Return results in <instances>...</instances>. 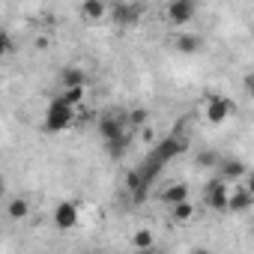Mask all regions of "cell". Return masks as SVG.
I'll use <instances>...</instances> for the list:
<instances>
[{"instance_id": "cell-1", "label": "cell", "mask_w": 254, "mask_h": 254, "mask_svg": "<svg viewBox=\"0 0 254 254\" xmlns=\"http://www.w3.org/2000/svg\"><path fill=\"white\" fill-rule=\"evenodd\" d=\"M186 138H180V135H171V138H165V141H159L153 150H150V156L141 162V168H135L138 171V177H141V183L150 189L153 183H156V177H159V171L168 165V162H174L180 153H186Z\"/></svg>"}, {"instance_id": "cell-2", "label": "cell", "mask_w": 254, "mask_h": 254, "mask_svg": "<svg viewBox=\"0 0 254 254\" xmlns=\"http://www.w3.org/2000/svg\"><path fill=\"white\" fill-rule=\"evenodd\" d=\"M75 123V111L69 105H63L60 99H51L48 111H45V132H66L69 126Z\"/></svg>"}, {"instance_id": "cell-3", "label": "cell", "mask_w": 254, "mask_h": 254, "mask_svg": "<svg viewBox=\"0 0 254 254\" xmlns=\"http://www.w3.org/2000/svg\"><path fill=\"white\" fill-rule=\"evenodd\" d=\"M203 111H206V120H209L212 126H221L224 120H230V117L236 114V105H233V99H227V96H209L206 105H203Z\"/></svg>"}, {"instance_id": "cell-4", "label": "cell", "mask_w": 254, "mask_h": 254, "mask_svg": "<svg viewBox=\"0 0 254 254\" xmlns=\"http://www.w3.org/2000/svg\"><path fill=\"white\" fill-rule=\"evenodd\" d=\"M227 194H230V186L218 177L203 186V203L215 212H227Z\"/></svg>"}, {"instance_id": "cell-5", "label": "cell", "mask_w": 254, "mask_h": 254, "mask_svg": "<svg viewBox=\"0 0 254 254\" xmlns=\"http://www.w3.org/2000/svg\"><path fill=\"white\" fill-rule=\"evenodd\" d=\"M108 15L120 27H132L144 18V6L141 3H114V6H108Z\"/></svg>"}, {"instance_id": "cell-6", "label": "cell", "mask_w": 254, "mask_h": 254, "mask_svg": "<svg viewBox=\"0 0 254 254\" xmlns=\"http://www.w3.org/2000/svg\"><path fill=\"white\" fill-rule=\"evenodd\" d=\"M78 206L72 203V200H60L57 206H54V224L60 227V230H72L75 224H78Z\"/></svg>"}, {"instance_id": "cell-7", "label": "cell", "mask_w": 254, "mask_h": 254, "mask_svg": "<svg viewBox=\"0 0 254 254\" xmlns=\"http://www.w3.org/2000/svg\"><path fill=\"white\" fill-rule=\"evenodd\" d=\"M194 12H197V6L191 3V0H171V3H168L171 24H189L194 18Z\"/></svg>"}, {"instance_id": "cell-8", "label": "cell", "mask_w": 254, "mask_h": 254, "mask_svg": "<svg viewBox=\"0 0 254 254\" xmlns=\"http://www.w3.org/2000/svg\"><path fill=\"white\" fill-rule=\"evenodd\" d=\"M242 177H248V165L245 162H239V159H221L218 162V180H224L227 186L242 180Z\"/></svg>"}, {"instance_id": "cell-9", "label": "cell", "mask_w": 254, "mask_h": 254, "mask_svg": "<svg viewBox=\"0 0 254 254\" xmlns=\"http://www.w3.org/2000/svg\"><path fill=\"white\" fill-rule=\"evenodd\" d=\"M251 203H254V191L248 186L230 189V194H227V209L230 212H245V209H251Z\"/></svg>"}, {"instance_id": "cell-10", "label": "cell", "mask_w": 254, "mask_h": 254, "mask_svg": "<svg viewBox=\"0 0 254 254\" xmlns=\"http://www.w3.org/2000/svg\"><path fill=\"white\" fill-rule=\"evenodd\" d=\"M60 84H63V90L87 87V72H84V69H78V66H69V69H63V72H60Z\"/></svg>"}, {"instance_id": "cell-11", "label": "cell", "mask_w": 254, "mask_h": 254, "mask_svg": "<svg viewBox=\"0 0 254 254\" xmlns=\"http://www.w3.org/2000/svg\"><path fill=\"white\" fill-rule=\"evenodd\" d=\"M162 200L165 203H183V200H189V186L186 183H174V186H168L165 191H162Z\"/></svg>"}, {"instance_id": "cell-12", "label": "cell", "mask_w": 254, "mask_h": 254, "mask_svg": "<svg viewBox=\"0 0 254 254\" xmlns=\"http://www.w3.org/2000/svg\"><path fill=\"white\" fill-rule=\"evenodd\" d=\"M81 15H84L87 21H102V18L108 15V6L99 3V0H87V3H81Z\"/></svg>"}, {"instance_id": "cell-13", "label": "cell", "mask_w": 254, "mask_h": 254, "mask_svg": "<svg viewBox=\"0 0 254 254\" xmlns=\"http://www.w3.org/2000/svg\"><path fill=\"white\" fill-rule=\"evenodd\" d=\"M174 45H177V51H183V54H194L203 42H200V36H194V33H180Z\"/></svg>"}, {"instance_id": "cell-14", "label": "cell", "mask_w": 254, "mask_h": 254, "mask_svg": "<svg viewBox=\"0 0 254 254\" xmlns=\"http://www.w3.org/2000/svg\"><path fill=\"white\" fill-rule=\"evenodd\" d=\"M84 96H87V87H72V90H63V93H60L57 99H60L63 105H69V108L75 111V108H78V105L84 102Z\"/></svg>"}, {"instance_id": "cell-15", "label": "cell", "mask_w": 254, "mask_h": 254, "mask_svg": "<svg viewBox=\"0 0 254 254\" xmlns=\"http://www.w3.org/2000/svg\"><path fill=\"white\" fill-rule=\"evenodd\" d=\"M6 215H9L12 221H21V218L30 215V203H27L24 197H15V200H9V206H6Z\"/></svg>"}, {"instance_id": "cell-16", "label": "cell", "mask_w": 254, "mask_h": 254, "mask_svg": "<svg viewBox=\"0 0 254 254\" xmlns=\"http://www.w3.org/2000/svg\"><path fill=\"white\" fill-rule=\"evenodd\" d=\"M171 215H174V221H191V215H194V206H191V200H183V203H174L171 206Z\"/></svg>"}, {"instance_id": "cell-17", "label": "cell", "mask_w": 254, "mask_h": 254, "mask_svg": "<svg viewBox=\"0 0 254 254\" xmlns=\"http://www.w3.org/2000/svg\"><path fill=\"white\" fill-rule=\"evenodd\" d=\"M132 245H135L138 251H144V248H153L156 242H153V233H150V230H135V236H132Z\"/></svg>"}, {"instance_id": "cell-18", "label": "cell", "mask_w": 254, "mask_h": 254, "mask_svg": "<svg viewBox=\"0 0 254 254\" xmlns=\"http://www.w3.org/2000/svg\"><path fill=\"white\" fill-rule=\"evenodd\" d=\"M147 120H150V114H147L144 108L129 111V126H132V129H141V126H147Z\"/></svg>"}, {"instance_id": "cell-19", "label": "cell", "mask_w": 254, "mask_h": 254, "mask_svg": "<svg viewBox=\"0 0 254 254\" xmlns=\"http://www.w3.org/2000/svg\"><path fill=\"white\" fill-rule=\"evenodd\" d=\"M12 51H15L12 36H9L6 30H0V57H6V54H12Z\"/></svg>"}, {"instance_id": "cell-20", "label": "cell", "mask_w": 254, "mask_h": 254, "mask_svg": "<svg viewBox=\"0 0 254 254\" xmlns=\"http://www.w3.org/2000/svg\"><path fill=\"white\" fill-rule=\"evenodd\" d=\"M218 162H221V159H218L215 153H200V156H197V165H206V168H212V165H218Z\"/></svg>"}, {"instance_id": "cell-21", "label": "cell", "mask_w": 254, "mask_h": 254, "mask_svg": "<svg viewBox=\"0 0 254 254\" xmlns=\"http://www.w3.org/2000/svg\"><path fill=\"white\" fill-rule=\"evenodd\" d=\"M138 254H165L159 245H153V248H144V251H138Z\"/></svg>"}, {"instance_id": "cell-22", "label": "cell", "mask_w": 254, "mask_h": 254, "mask_svg": "<svg viewBox=\"0 0 254 254\" xmlns=\"http://www.w3.org/2000/svg\"><path fill=\"white\" fill-rule=\"evenodd\" d=\"M191 254H212V251H206V248H194Z\"/></svg>"}, {"instance_id": "cell-23", "label": "cell", "mask_w": 254, "mask_h": 254, "mask_svg": "<svg viewBox=\"0 0 254 254\" xmlns=\"http://www.w3.org/2000/svg\"><path fill=\"white\" fill-rule=\"evenodd\" d=\"M3 191H6V186H3V180H0V197H3Z\"/></svg>"}, {"instance_id": "cell-24", "label": "cell", "mask_w": 254, "mask_h": 254, "mask_svg": "<svg viewBox=\"0 0 254 254\" xmlns=\"http://www.w3.org/2000/svg\"><path fill=\"white\" fill-rule=\"evenodd\" d=\"M90 254H96V251H90Z\"/></svg>"}]
</instances>
